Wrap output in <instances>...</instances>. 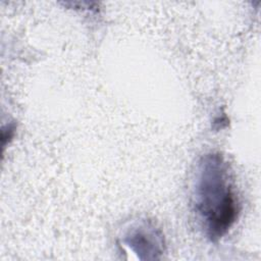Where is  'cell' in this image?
<instances>
[{
	"label": "cell",
	"mask_w": 261,
	"mask_h": 261,
	"mask_svg": "<svg viewBox=\"0 0 261 261\" xmlns=\"http://www.w3.org/2000/svg\"><path fill=\"white\" fill-rule=\"evenodd\" d=\"M194 198L208 237L221 238L234 223L239 204L227 164L219 154H208L200 161Z\"/></svg>",
	"instance_id": "6da1fadb"
},
{
	"label": "cell",
	"mask_w": 261,
	"mask_h": 261,
	"mask_svg": "<svg viewBox=\"0 0 261 261\" xmlns=\"http://www.w3.org/2000/svg\"><path fill=\"white\" fill-rule=\"evenodd\" d=\"M128 237L127 244L136 253H156L157 247L161 245L158 243L159 240L154 242V239L159 237H157V233L153 228L144 226L137 227L130 231Z\"/></svg>",
	"instance_id": "7a4b0ae2"
}]
</instances>
